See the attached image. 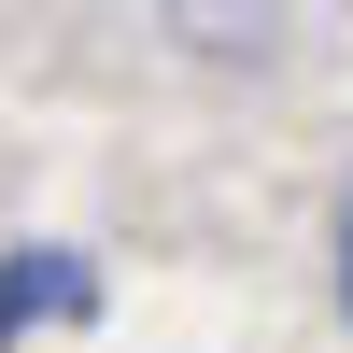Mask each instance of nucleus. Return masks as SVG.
I'll return each instance as SVG.
<instances>
[{
  "instance_id": "f257e3e1",
  "label": "nucleus",
  "mask_w": 353,
  "mask_h": 353,
  "mask_svg": "<svg viewBox=\"0 0 353 353\" xmlns=\"http://www.w3.org/2000/svg\"><path fill=\"white\" fill-rule=\"evenodd\" d=\"M43 325H99V254L85 241H0V353H28Z\"/></svg>"
},
{
  "instance_id": "f03ea898",
  "label": "nucleus",
  "mask_w": 353,
  "mask_h": 353,
  "mask_svg": "<svg viewBox=\"0 0 353 353\" xmlns=\"http://www.w3.org/2000/svg\"><path fill=\"white\" fill-rule=\"evenodd\" d=\"M339 339H353V184H339Z\"/></svg>"
}]
</instances>
